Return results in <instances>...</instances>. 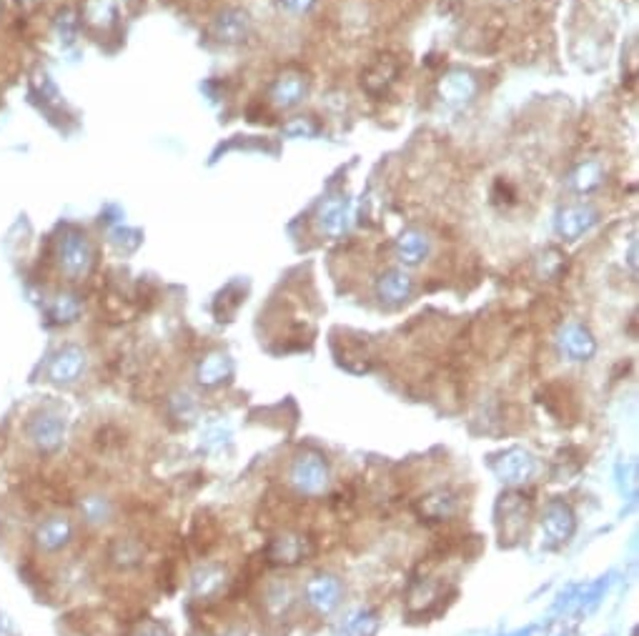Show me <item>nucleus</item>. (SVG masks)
I'll return each instance as SVG.
<instances>
[{
  "mask_svg": "<svg viewBox=\"0 0 639 636\" xmlns=\"http://www.w3.org/2000/svg\"><path fill=\"white\" fill-rule=\"evenodd\" d=\"M316 0H279V5L286 13H293V15H301V13H309L314 8Z\"/></svg>",
  "mask_w": 639,
  "mask_h": 636,
  "instance_id": "nucleus-10",
  "label": "nucleus"
},
{
  "mask_svg": "<svg viewBox=\"0 0 639 636\" xmlns=\"http://www.w3.org/2000/svg\"><path fill=\"white\" fill-rule=\"evenodd\" d=\"M396 248H399V258H402V261H406V263H416V261L424 258L426 248H429V241H426V235L421 234V231L409 228V231H404L402 238L396 241Z\"/></svg>",
  "mask_w": 639,
  "mask_h": 636,
  "instance_id": "nucleus-7",
  "label": "nucleus"
},
{
  "mask_svg": "<svg viewBox=\"0 0 639 636\" xmlns=\"http://www.w3.org/2000/svg\"><path fill=\"white\" fill-rule=\"evenodd\" d=\"M216 31H218V38H221V41L236 43V41H241V38L248 33V15L241 11L224 13V15L218 18V23H216Z\"/></svg>",
  "mask_w": 639,
  "mask_h": 636,
  "instance_id": "nucleus-6",
  "label": "nucleus"
},
{
  "mask_svg": "<svg viewBox=\"0 0 639 636\" xmlns=\"http://www.w3.org/2000/svg\"><path fill=\"white\" fill-rule=\"evenodd\" d=\"M599 171V166L597 163H587V166H582L579 171H577V176H574V186L579 190H592L599 186V179H592V173H597Z\"/></svg>",
  "mask_w": 639,
  "mask_h": 636,
  "instance_id": "nucleus-9",
  "label": "nucleus"
},
{
  "mask_svg": "<svg viewBox=\"0 0 639 636\" xmlns=\"http://www.w3.org/2000/svg\"><path fill=\"white\" fill-rule=\"evenodd\" d=\"M60 263L66 268L70 276H79L83 273L90 263V246L86 241V235H66L63 244H60Z\"/></svg>",
  "mask_w": 639,
  "mask_h": 636,
  "instance_id": "nucleus-2",
  "label": "nucleus"
},
{
  "mask_svg": "<svg viewBox=\"0 0 639 636\" xmlns=\"http://www.w3.org/2000/svg\"><path fill=\"white\" fill-rule=\"evenodd\" d=\"M303 96H306V83H303V78H299V76H286V78H281L276 86H273V90H271V98H273V103L279 106V108H293V106H299V103L303 101Z\"/></svg>",
  "mask_w": 639,
  "mask_h": 636,
  "instance_id": "nucleus-3",
  "label": "nucleus"
},
{
  "mask_svg": "<svg viewBox=\"0 0 639 636\" xmlns=\"http://www.w3.org/2000/svg\"><path fill=\"white\" fill-rule=\"evenodd\" d=\"M474 90H477V83L467 73H451L441 83V96L447 98V103H454V106L469 101L471 96H474Z\"/></svg>",
  "mask_w": 639,
  "mask_h": 636,
  "instance_id": "nucleus-5",
  "label": "nucleus"
},
{
  "mask_svg": "<svg viewBox=\"0 0 639 636\" xmlns=\"http://www.w3.org/2000/svg\"><path fill=\"white\" fill-rule=\"evenodd\" d=\"M347 218L348 213H347V203L344 201H326L324 206H321L319 216H316L319 228H321L326 235L341 234V231L347 228Z\"/></svg>",
  "mask_w": 639,
  "mask_h": 636,
  "instance_id": "nucleus-4",
  "label": "nucleus"
},
{
  "mask_svg": "<svg viewBox=\"0 0 639 636\" xmlns=\"http://www.w3.org/2000/svg\"><path fill=\"white\" fill-rule=\"evenodd\" d=\"M409 286H412L409 276L399 273V271H392V273H386V279H384L382 293L384 296H389V299H404L406 293H409Z\"/></svg>",
  "mask_w": 639,
  "mask_h": 636,
  "instance_id": "nucleus-8",
  "label": "nucleus"
},
{
  "mask_svg": "<svg viewBox=\"0 0 639 636\" xmlns=\"http://www.w3.org/2000/svg\"><path fill=\"white\" fill-rule=\"evenodd\" d=\"M597 224V211L592 208V206H582V203H577V206H567L564 211L560 213V224H557V228H560L561 235H567V238H579L582 234H587L592 226Z\"/></svg>",
  "mask_w": 639,
  "mask_h": 636,
  "instance_id": "nucleus-1",
  "label": "nucleus"
}]
</instances>
